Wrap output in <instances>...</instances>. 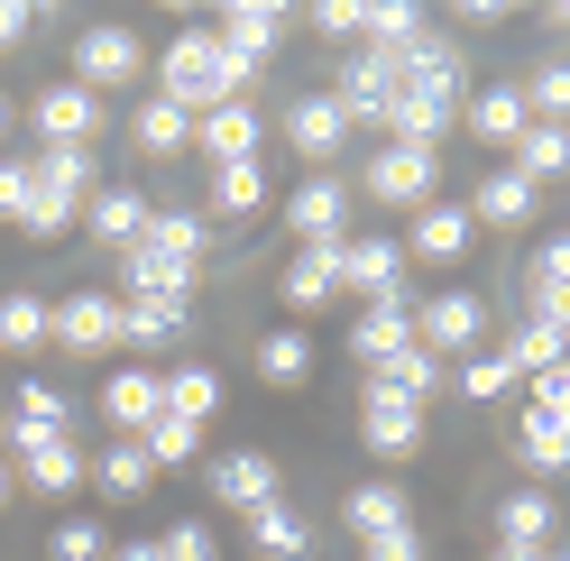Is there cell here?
<instances>
[{
	"label": "cell",
	"instance_id": "obj_1",
	"mask_svg": "<svg viewBox=\"0 0 570 561\" xmlns=\"http://www.w3.org/2000/svg\"><path fill=\"white\" fill-rule=\"evenodd\" d=\"M267 65H248V56H230L212 28H175L166 38V56H157V101H175V111H222V101H248V83H258Z\"/></svg>",
	"mask_w": 570,
	"mask_h": 561
},
{
	"label": "cell",
	"instance_id": "obj_2",
	"mask_svg": "<svg viewBox=\"0 0 570 561\" xmlns=\"http://www.w3.org/2000/svg\"><path fill=\"white\" fill-rule=\"evenodd\" d=\"M92 194V148H38L28 157V203H19V222L28 239H56V230H75V203Z\"/></svg>",
	"mask_w": 570,
	"mask_h": 561
},
{
	"label": "cell",
	"instance_id": "obj_3",
	"mask_svg": "<svg viewBox=\"0 0 570 561\" xmlns=\"http://www.w3.org/2000/svg\"><path fill=\"white\" fill-rule=\"evenodd\" d=\"M138 75H148V47H138V28H129V19H92L83 38H75V75H65V83H83V92L101 101L111 83H138Z\"/></svg>",
	"mask_w": 570,
	"mask_h": 561
},
{
	"label": "cell",
	"instance_id": "obj_4",
	"mask_svg": "<svg viewBox=\"0 0 570 561\" xmlns=\"http://www.w3.org/2000/svg\"><path fill=\"white\" fill-rule=\"evenodd\" d=\"M414 341L433 350V360H470V350L488 341V295H470V286H451V295H423L414 304Z\"/></svg>",
	"mask_w": 570,
	"mask_h": 561
},
{
	"label": "cell",
	"instance_id": "obj_5",
	"mask_svg": "<svg viewBox=\"0 0 570 561\" xmlns=\"http://www.w3.org/2000/svg\"><path fill=\"white\" fill-rule=\"evenodd\" d=\"M360 185H368L377 203H396V213H423V203H433V185H442V157H433V148H396V138H386V148L368 157Z\"/></svg>",
	"mask_w": 570,
	"mask_h": 561
},
{
	"label": "cell",
	"instance_id": "obj_6",
	"mask_svg": "<svg viewBox=\"0 0 570 561\" xmlns=\"http://www.w3.org/2000/svg\"><path fill=\"white\" fill-rule=\"evenodd\" d=\"M0 451H10V470H19L28 488H47V498L83 488V451L65 442V433H19V424H0Z\"/></svg>",
	"mask_w": 570,
	"mask_h": 561
},
{
	"label": "cell",
	"instance_id": "obj_7",
	"mask_svg": "<svg viewBox=\"0 0 570 561\" xmlns=\"http://www.w3.org/2000/svg\"><path fill=\"white\" fill-rule=\"evenodd\" d=\"M47 341H65V350H83V360H101V350H120V295H101V286H83V295H65V304H47Z\"/></svg>",
	"mask_w": 570,
	"mask_h": 561
},
{
	"label": "cell",
	"instance_id": "obj_8",
	"mask_svg": "<svg viewBox=\"0 0 570 561\" xmlns=\"http://www.w3.org/2000/svg\"><path fill=\"white\" fill-rule=\"evenodd\" d=\"M405 239H341V295L368 304H405Z\"/></svg>",
	"mask_w": 570,
	"mask_h": 561
},
{
	"label": "cell",
	"instance_id": "obj_9",
	"mask_svg": "<svg viewBox=\"0 0 570 561\" xmlns=\"http://www.w3.org/2000/svg\"><path fill=\"white\" fill-rule=\"evenodd\" d=\"M360 433H368L377 461H405V451H423V405L368 377V387H360Z\"/></svg>",
	"mask_w": 570,
	"mask_h": 561
},
{
	"label": "cell",
	"instance_id": "obj_10",
	"mask_svg": "<svg viewBox=\"0 0 570 561\" xmlns=\"http://www.w3.org/2000/svg\"><path fill=\"white\" fill-rule=\"evenodd\" d=\"M285 230H295L304 249H323V239H350V185H341V175H304V185L285 194Z\"/></svg>",
	"mask_w": 570,
	"mask_h": 561
},
{
	"label": "cell",
	"instance_id": "obj_11",
	"mask_svg": "<svg viewBox=\"0 0 570 561\" xmlns=\"http://www.w3.org/2000/svg\"><path fill=\"white\" fill-rule=\"evenodd\" d=\"M285 138H295V157H313V175H332V157H350V111L332 101V83L285 111Z\"/></svg>",
	"mask_w": 570,
	"mask_h": 561
},
{
	"label": "cell",
	"instance_id": "obj_12",
	"mask_svg": "<svg viewBox=\"0 0 570 561\" xmlns=\"http://www.w3.org/2000/svg\"><path fill=\"white\" fill-rule=\"evenodd\" d=\"M203 488H212V498H222L230 515H258V506L276 498V451H222Z\"/></svg>",
	"mask_w": 570,
	"mask_h": 561
},
{
	"label": "cell",
	"instance_id": "obj_13",
	"mask_svg": "<svg viewBox=\"0 0 570 561\" xmlns=\"http://www.w3.org/2000/svg\"><path fill=\"white\" fill-rule=\"evenodd\" d=\"M212 38H222L230 56H248V65H267L285 47V10H276V0H230V10L212 19Z\"/></svg>",
	"mask_w": 570,
	"mask_h": 561
},
{
	"label": "cell",
	"instance_id": "obj_14",
	"mask_svg": "<svg viewBox=\"0 0 570 561\" xmlns=\"http://www.w3.org/2000/svg\"><path fill=\"white\" fill-rule=\"evenodd\" d=\"M92 129H101V101L83 83H47L38 92V138L47 148H92Z\"/></svg>",
	"mask_w": 570,
	"mask_h": 561
},
{
	"label": "cell",
	"instance_id": "obj_15",
	"mask_svg": "<svg viewBox=\"0 0 570 561\" xmlns=\"http://www.w3.org/2000/svg\"><path fill=\"white\" fill-rule=\"evenodd\" d=\"M258 101H222V111H203L194 120V148L212 157V166H239V157H258Z\"/></svg>",
	"mask_w": 570,
	"mask_h": 561
},
{
	"label": "cell",
	"instance_id": "obj_16",
	"mask_svg": "<svg viewBox=\"0 0 570 561\" xmlns=\"http://www.w3.org/2000/svg\"><path fill=\"white\" fill-rule=\"evenodd\" d=\"M470 239H479V222L460 213V203H423V213H414V230H405V258L451 267V258H470Z\"/></svg>",
	"mask_w": 570,
	"mask_h": 561
},
{
	"label": "cell",
	"instance_id": "obj_17",
	"mask_svg": "<svg viewBox=\"0 0 570 561\" xmlns=\"http://www.w3.org/2000/svg\"><path fill=\"white\" fill-rule=\"evenodd\" d=\"M83 222H92L101 239H111V249H138V239H148V222H157V203L138 194V185H92Z\"/></svg>",
	"mask_w": 570,
	"mask_h": 561
},
{
	"label": "cell",
	"instance_id": "obj_18",
	"mask_svg": "<svg viewBox=\"0 0 570 561\" xmlns=\"http://www.w3.org/2000/svg\"><path fill=\"white\" fill-rule=\"evenodd\" d=\"M396 350H414V295L405 304H368L360 323H350V360L360 368H386Z\"/></svg>",
	"mask_w": 570,
	"mask_h": 561
},
{
	"label": "cell",
	"instance_id": "obj_19",
	"mask_svg": "<svg viewBox=\"0 0 570 561\" xmlns=\"http://www.w3.org/2000/svg\"><path fill=\"white\" fill-rule=\"evenodd\" d=\"M101 414H111V424L138 442L166 414V377H148V368H120V377H101Z\"/></svg>",
	"mask_w": 570,
	"mask_h": 561
},
{
	"label": "cell",
	"instance_id": "obj_20",
	"mask_svg": "<svg viewBox=\"0 0 570 561\" xmlns=\"http://www.w3.org/2000/svg\"><path fill=\"white\" fill-rule=\"evenodd\" d=\"M285 304H295V313L341 304V239H323V249H295V258H285Z\"/></svg>",
	"mask_w": 570,
	"mask_h": 561
},
{
	"label": "cell",
	"instance_id": "obj_21",
	"mask_svg": "<svg viewBox=\"0 0 570 561\" xmlns=\"http://www.w3.org/2000/svg\"><path fill=\"white\" fill-rule=\"evenodd\" d=\"M341 524H350L360 543H377V534H396V524H414V515H405V488H396V479H360V488L341 498Z\"/></svg>",
	"mask_w": 570,
	"mask_h": 561
},
{
	"label": "cell",
	"instance_id": "obj_22",
	"mask_svg": "<svg viewBox=\"0 0 570 561\" xmlns=\"http://www.w3.org/2000/svg\"><path fill=\"white\" fill-rule=\"evenodd\" d=\"M460 120H470V129L488 138V148L507 157L515 138H524V92H515V83H479L470 101H460Z\"/></svg>",
	"mask_w": 570,
	"mask_h": 561
},
{
	"label": "cell",
	"instance_id": "obj_23",
	"mask_svg": "<svg viewBox=\"0 0 570 561\" xmlns=\"http://www.w3.org/2000/svg\"><path fill=\"white\" fill-rule=\"evenodd\" d=\"M239 524H248V543H258L267 561H313V524L285 506V498H267L258 515H239Z\"/></svg>",
	"mask_w": 570,
	"mask_h": 561
},
{
	"label": "cell",
	"instance_id": "obj_24",
	"mask_svg": "<svg viewBox=\"0 0 570 561\" xmlns=\"http://www.w3.org/2000/svg\"><path fill=\"white\" fill-rule=\"evenodd\" d=\"M552 524H561V506L543 498V488H515V498H497V543L543 552V543H552Z\"/></svg>",
	"mask_w": 570,
	"mask_h": 561
},
{
	"label": "cell",
	"instance_id": "obj_25",
	"mask_svg": "<svg viewBox=\"0 0 570 561\" xmlns=\"http://www.w3.org/2000/svg\"><path fill=\"white\" fill-rule=\"evenodd\" d=\"M460 213H470V222H507V230H515V222H533V185H524L515 166H488V175H479V194L460 203Z\"/></svg>",
	"mask_w": 570,
	"mask_h": 561
},
{
	"label": "cell",
	"instance_id": "obj_26",
	"mask_svg": "<svg viewBox=\"0 0 570 561\" xmlns=\"http://www.w3.org/2000/svg\"><path fill=\"white\" fill-rule=\"evenodd\" d=\"M515 175L524 185H552V175H570V129L561 120H524V138H515Z\"/></svg>",
	"mask_w": 570,
	"mask_h": 561
},
{
	"label": "cell",
	"instance_id": "obj_27",
	"mask_svg": "<svg viewBox=\"0 0 570 561\" xmlns=\"http://www.w3.org/2000/svg\"><path fill=\"white\" fill-rule=\"evenodd\" d=\"M83 479L101 488V498H120V506H129V498H148V479H157V470H148V451L120 433L111 451H101V461H83Z\"/></svg>",
	"mask_w": 570,
	"mask_h": 561
},
{
	"label": "cell",
	"instance_id": "obj_28",
	"mask_svg": "<svg viewBox=\"0 0 570 561\" xmlns=\"http://www.w3.org/2000/svg\"><path fill=\"white\" fill-rule=\"evenodd\" d=\"M129 138H138V148H148V157H185L194 148V111H175V101H138V111H129Z\"/></svg>",
	"mask_w": 570,
	"mask_h": 561
},
{
	"label": "cell",
	"instance_id": "obj_29",
	"mask_svg": "<svg viewBox=\"0 0 570 561\" xmlns=\"http://www.w3.org/2000/svg\"><path fill=\"white\" fill-rule=\"evenodd\" d=\"M10 424H19V433H65V424H75V405H65V387H56V377H19Z\"/></svg>",
	"mask_w": 570,
	"mask_h": 561
},
{
	"label": "cell",
	"instance_id": "obj_30",
	"mask_svg": "<svg viewBox=\"0 0 570 561\" xmlns=\"http://www.w3.org/2000/svg\"><path fill=\"white\" fill-rule=\"evenodd\" d=\"M258 377H267V387H304V377H313V341H304L295 323H285V332H258Z\"/></svg>",
	"mask_w": 570,
	"mask_h": 561
},
{
	"label": "cell",
	"instance_id": "obj_31",
	"mask_svg": "<svg viewBox=\"0 0 570 561\" xmlns=\"http://www.w3.org/2000/svg\"><path fill=\"white\" fill-rule=\"evenodd\" d=\"M515 92H524V120H561L570 129V56H543Z\"/></svg>",
	"mask_w": 570,
	"mask_h": 561
},
{
	"label": "cell",
	"instance_id": "obj_32",
	"mask_svg": "<svg viewBox=\"0 0 570 561\" xmlns=\"http://www.w3.org/2000/svg\"><path fill=\"white\" fill-rule=\"evenodd\" d=\"M497 350H507V360L533 377V368H561V360H570V332H552V323H533V313H515V332L497 341Z\"/></svg>",
	"mask_w": 570,
	"mask_h": 561
},
{
	"label": "cell",
	"instance_id": "obj_33",
	"mask_svg": "<svg viewBox=\"0 0 570 561\" xmlns=\"http://www.w3.org/2000/svg\"><path fill=\"white\" fill-rule=\"evenodd\" d=\"M515 377H524V368L507 360V350H470V360H460V368H451V387H460V396H470V405H497V396H507V387H515Z\"/></svg>",
	"mask_w": 570,
	"mask_h": 561
},
{
	"label": "cell",
	"instance_id": "obj_34",
	"mask_svg": "<svg viewBox=\"0 0 570 561\" xmlns=\"http://www.w3.org/2000/svg\"><path fill=\"white\" fill-rule=\"evenodd\" d=\"M138 451H148V470H185V461H203V424H185V414H157V424L138 433Z\"/></svg>",
	"mask_w": 570,
	"mask_h": 561
},
{
	"label": "cell",
	"instance_id": "obj_35",
	"mask_svg": "<svg viewBox=\"0 0 570 561\" xmlns=\"http://www.w3.org/2000/svg\"><path fill=\"white\" fill-rule=\"evenodd\" d=\"M515 461H524L533 479H561V470H570V433L552 424V414H524V433H515Z\"/></svg>",
	"mask_w": 570,
	"mask_h": 561
},
{
	"label": "cell",
	"instance_id": "obj_36",
	"mask_svg": "<svg viewBox=\"0 0 570 561\" xmlns=\"http://www.w3.org/2000/svg\"><path fill=\"white\" fill-rule=\"evenodd\" d=\"M368 377H377V387H396V396H414V405H423V396H433V387H442L451 368H442L433 350L414 341V350H396V360H386V368H368Z\"/></svg>",
	"mask_w": 570,
	"mask_h": 561
},
{
	"label": "cell",
	"instance_id": "obj_37",
	"mask_svg": "<svg viewBox=\"0 0 570 561\" xmlns=\"http://www.w3.org/2000/svg\"><path fill=\"white\" fill-rule=\"evenodd\" d=\"M166 414L212 424V414H222V377H212V368H166Z\"/></svg>",
	"mask_w": 570,
	"mask_h": 561
},
{
	"label": "cell",
	"instance_id": "obj_38",
	"mask_svg": "<svg viewBox=\"0 0 570 561\" xmlns=\"http://www.w3.org/2000/svg\"><path fill=\"white\" fill-rule=\"evenodd\" d=\"M212 203H222V213H258V203H267V166H258V157L212 166Z\"/></svg>",
	"mask_w": 570,
	"mask_h": 561
},
{
	"label": "cell",
	"instance_id": "obj_39",
	"mask_svg": "<svg viewBox=\"0 0 570 561\" xmlns=\"http://www.w3.org/2000/svg\"><path fill=\"white\" fill-rule=\"evenodd\" d=\"M120 341H148V350L185 341V304H120Z\"/></svg>",
	"mask_w": 570,
	"mask_h": 561
},
{
	"label": "cell",
	"instance_id": "obj_40",
	"mask_svg": "<svg viewBox=\"0 0 570 561\" xmlns=\"http://www.w3.org/2000/svg\"><path fill=\"white\" fill-rule=\"evenodd\" d=\"M101 552H111V524H92V515H56L47 561H101Z\"/></svg>",
	"mask_w": 570,
	"mask_h": 561
},
{
	"label": "cell",
	"instance_id": "obj_41",
	"mask_svg": "<svg viewBox=\"0 0 570 561\" xmlns=\"http://www.w3.org/2000/svg\"><path fill=\"white\" fill-rule=\"evenodd\" d=\"M304 28H313V38H332V47H360L368 38V0H313Z\"/></svg>",
	"mask_w": 570,
	"mask_h": 561
},
{
	"label": "cell",
	"instance_id": "obj_42",
	"mask_svg": "<svg viewBox=\"0 0 570 561\" xmlns=\"http://www.w3.org/2000/svg\"><path fill=\"white\" fill-rule=\"evenodd\" d=\"M47 341V295H0V350H38Z\"/></svg>",
	"mask_w": 570,
	"mask_h": 561
},
{
	"label": "cell",
	"instance_id": "obj_43",
	"mask_svg": "<svg viewBox=\"0 0 570 561\" xmlns=\"http://www.w3.org/2000/svg\"><path fill=\"white\" fill-rule=\"evenodd\" d=\"M148 249H166V258L194 267V258H203V213H157V222H148Z\"/></svg>",
	"mask_w": 570,
	"mask_h": 561
},
{
	"label": "cell",
	"instance_id": "obj_44",
	"mask_svg": "<svg viewBox=\"0 0 570 561\" xmlns=\"http://www.w3.org/2000/svg\"><path fill=\"white\" fill-rule=\"evenodd\" d=\"M157 561H222V543L203 534V515H185V524H166V534H157Z\"/></svg>",
	"mask_w": 570,
	"mask_h": 561
},
{
	"label": "cell",
	"instance_id": "obj_45",
	"mask_svg": "<svg viewBox=\"0 0 570 561\" xmlns=\"http://www.w3.org/2000/svg\"><path fill=\"white\" fill-rule=\"evenodd\" d=\"M524 313H533V323H552V332H570V276H543V267H533Z\"/></svg>",
	"mask_w": 570,
	"mask_h": 561
},
{
	"label": "cell",
	"instance_id": "obj_46",
	"mask_svg": "<svg viewBox=\"0 0 570 561\" xmlns=\"http://www.w3.org/2000/svg\"><path fill=\"white\" fill-rule=\"evenodd\" d=\"M38 0H0V56H10V47H28V38H38Z\"/></svg>",
	"mask_w": 570,
	"mask_h": 561
},
{
	"label": "cell",
	"instance_id": "obj_47",
	"mask_svg": "<svg viewBox=\"0 0 570 561\" xmlns=\"http://www.w3.org/2000/svg\"><path fill=\"white\" fill-rule=\"evenodd\" d=\"M524 414H570V360L561 368H533V405Z\"/></svg>",
	"mask_w": 570,
	"mask_h": 561
},
{
	"label": "cell",
	"instance_id": "obj_48",
	"mask_svg": "<svg viewBox=\"0 0 570 561\" xmlns=\"http://www.w3.org/2000/svg\"><path fill=\"white\" fill-rule=\"evenodd\" d=\"M360 561H423V534H414V524H396V534L360 543Z\"/></svg>",
	"mask_w": 570,
	"mask_h": 561
},
{
	"label": "cell",
	"instance_id": "obj_49",
	"mask_svg": "<svg viewBox=\"0 0 570 561\" xmlns=\"http://www.w3.org/2000/svg\"><path fill=\"white\" fill-rule=\"evenodd\" d=\"M28 203V157H0V222H19Z\"/></svg>",
	"mask_w": 570,
	"mask_h": 561
},
{
	"label": "cell",
	"instance_id": "obj_50",
	"mask_svg": "<svg viewBox=\"0 0 570 561\" xmlns=\"http://www.w3.org/2000/svg\"><path fill=\"white\" fill-rule=\"evenodd\" d=\"M533 267H543V276H570V239H552V249L533 258Z\"/></svg>",
	"mask_w": 570,
	"mask_h": 561
},
{
	"label": "cell",
	"instance_id": "obj_51",
	"mask_svg": "<svg viewBox=\"0 0 570 561\" xmlns=\"http://www.w3.org/2000/svg\"><path fill=\"white\" fill-rule=\"evenodd\" d=\"M101 561H157V543H111Z\"/></svg>",
	"mask_w": 570,
	"mask_h": 561
},
{
	"label": "cell",
	"instance_id": "obj_52",
	"mask_svg": "<svg viewBox=\"0 0 570 561\" xmlns=\"http://www.w3.org/2000/svg\"><path fill=\"white\" fill-rule=\"evenodd\" d=\"M488 561H533V552H524V543H497V552H488Z\"/></svg>",
	"mask_w": 570,
	"mask_h": 561
},
{
	"label": "cell",
	"instance_id": "obj_53",
	"mask_svg": "<svg viewBox=\"0 0 570 561\" xmlns=\"http://www.w3.org/2000/svg\"><path fill=\"white\" fill-rule=\"evenodd\" d=\"M10 488H19V470H10V461H0V506H10Z\"/></svg>",
	"mask_w": 570,
	"mask_h": 561
},
{
	"label": "cell",
	"instance_id": "obj_54",
	"mask_svg": "<svg viewBox=\"0 0 570 561\" xmlns=\"http://www.w3.org/2000/svg\"><path fill=\"white\" fill-rule=\"evenodd\" d=\"M533 561H570V543H543V552H533Z\"/></svg>",
	"mask_w": 570,
	"mask_h": 561
},
{
	"label": "cell",
	"instance_id": "obj_55",
	"mask_svg": "<svg viewBox=\"0 0 570 561\" xmlns=\"http://www.w3.org/2000/svg\"><path fill=\"white\" fill-rule=\"evenodd\" d=\"M552 28H561V38H570V0H561V10H552Z\"/></svg>",
	"mask_w": 570,
	"mask_h": 561
},
{
	"label": "cell",
	"instance_id": "obj_56",
	"mask_svg": "<svg viewBox=\"0 0 570 561\" xmlns=\"http://www.w3.org/2000/svg\"><path fill=\"white\" fill-rule=\"evenodd\" d=\"M0 129H10V101H0Z\"/></svg>",
	"mask_w": 570,
	"mask_h": 561
},
{
	"label": "cell",
	"instance_id": "obj_57",
	"mask_svg": "<svg viewBox=\"0 0 570 561\" xmlns=\"http://www.w3.org/2000/svg\"><path fill=\"white\" fill-rule=\"evenodd\" d=\"M552 424H561V433H570V414H552Z\"/></svg>",
	"mask_w": 570,
	"mask_h": 561
}]
</instances>
